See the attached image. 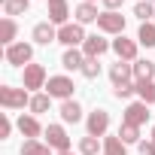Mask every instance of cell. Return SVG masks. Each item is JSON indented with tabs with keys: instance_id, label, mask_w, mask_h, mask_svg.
<instances>
[{
	"instance_id": "40",
	"label": "cell",
	"mask_w": 155,
	"mask_h": 155,
	"mask_svg": "<svg viewBox=\"0 0 155 155\" xmlns=\"http://www.w3.org/2000/svg\"><path fill=\"white\" fill-rule=\"evenodd\" d=\"M152 21H155V18H152Z\"/></svg>"
},
{
	"instance_id": "38",
	"label": "cell",
	"mask_w": 155,
	"mask_h": 155,
	"mask_svg": "<svg viewBox=\"0 0 155 155\" xmlns=\"http://www.w3.org/2000/svg\"><path fill=\"white\" fill-rule=\"evenodd\" d=\"M85 3H94V0H85Z\"/></svg>"
},
{
	"instance_id": "15",
	"label": "cell",
	"mask_w": 155,
	"mask_h": 155,
	"mask_svg": "<svg viewBox=\"0 0 155 155\" xmlns=\"http://www.w3.org/2000/svg\"><path fill=\"white\" fill-rule=\"evenodd\" d=\"M155 79V64L149 58H137L134 61V82H152Z\"/></svg>"
},
{
	"instance_id": "33",
	"label": "cell",
	"mask_w": 155,
	"mask_h": 155,
	"mask_svg": "<svg viewBox=\"0 0 155 155\" xmlns=\"http://www.w3.org/2000/svg\"><path fill=\"white\" fill-rule=\"evenodd\" d=\"M137 152L140 155H155V140H140L137 143Z\"/></svg>"
},
{
	"instance_id": "32",
	"label": "cell",
	"mask_w": 155,
	"mask_h": 155,
	"mask_svg": "<svg viewBox=\"0 0 155 155\" xmlns=\"http://www.w3.org/2000/svg\"><path fill=\"white\" fill-rule=\"evenodd\" d=\"M9 134H12V119L6 113H0V140H6Z\"/></svg>"
},
{
	"instance_id": "23",
	"label": "cell",
	"mask_w": 155,
	"mask_h": 155,
	"mask_svg": "<svg viewBox=\"0 0 155 155\" xmlns=\"http://www.w3.org/2000/svg\"><path fill=\"white\" fill-rule=\"evenodd\" d=\"M79 152H82V155H101V152H104V143H101V137H91V134H85V137L79 140Z\"/></svg>"
},
{
	"instance_id": "26",
	"label": "cell",
	"mask_w": 155,
	"mask_h": 155,
	"mask_svg": "<svg viewBox=\"0 0 155 155\" xmlns=\"http://www.w3.org/2000/svg\"><path fill=\"white\" fill-rule=\"evenodd\" d=\"M21 155H52V146H46L40 140H25L21 143Z\"/></svg>"
},
{
	"instance_id": "2",
	"label": "cell",
	"mask_w": 155,
	"mask_h": 155,
	"mask_svg": "<svg viewBox=\"0 0 155 155\" xmlns=\"http://www.w3.org/2000/svg\"><path fill=\"white\" fill-rule=\"evenodd\" d=\"M46 82H49V76H46V67L43 64H28L21 70V88L40 91V88H46Z\"/></svg>"
},
{
	"instance_id": "21",
	"label": "cell",
	"mask_w": 155,
	"mask_h": 155,
	"mask_svg": "<svg viewBox=\"0 0 155 155\" xmlns=\"http://www.w3.org/2000/svg\"><path fill=\"white\" fill-rule=\"evenodd\" d=\"M104 155H128V143H122L119 134L104 137Z\"/></svg>"
},
{
	"instance_id": "35",
	"label": "cell",
	"mask_w": 155,
	"mask_h": 155,
	"mask_svg": "<svg viewBox=\"0 0 155 155\" xmlns=\"http://www.w3.org/2000/svg\"><path fill=\"white\" fill-rule=\"evenodd\" d=\"M58 155H73V152H58Z\"/></svg>"
},
{
	"instance_id": "1",
	"label": "cell",
	"mask_w": 155,
	"mask_h": 155,
	"mask_svg": "<svg viewBox=\"0 0 155 155\" xmlns=\"http://www.w3.org/2000/svg\"><path fill=\"white\" fill-rule=\"evenodd\" d=\"M31 97L28 88H12V85H0V107L3 110H25L31 107Z\"/></svg>"
},
{
	"instance_id": "27",
	"label": "cell",
	"mask_w": 155,
	"mask_h": 155,
	"mask_svg": "<svg viewBox=\"0 0 155 155\" xmlns=\"http://www.w3.org/2000/svg\"><path fill=\"white\" fill-rule=\"evenodd\" d=\"M28 6H31V0H3V12H6V18L28 12Z\"/></svg>"
},
{
	"instance_id": "10",
	"label": "cell",
	"mask_w": 155,
	"mask_h": 155,
	"mask_svg": "<svg viewBox=\"0 0 155 155\" xmlns=\"http://www.w3.org/2000/svg\"><path fill=\"white\" fill-rule=\"evenodd\" d=\"M122 122H128V125H146L149 122V104H143V101H134V104H128L125 107V116H122Z\"/></svg>"
},
{
	"instance_id": "8",
	"label": "cell",
	"mask_w": 155,
	"mask_h": 155,
	"mask_svg": "<svg viewBox=\"0 0 155 155\" xmlns=\"http://www.w3.org/2000/svg\"><path fill=\"white\" fill-rule=\"evenodd\" d=\"M85 131H88L91 137H107V131H110V113H107V110H94V113H88V119H85Z\"/></svg>"
},
{
	"instance_id": "34",
	"label": "cell",
	"mask_w": 155,
	"mask_h": 155,
	"mask_svg": "<svg viewBox=\"0 0 155 155\" xmlns=\"http://www.w3.org/2000/svg\"><path fill=\"white\" fill-rule=\"evenodd\" d=\"M125 3V0H104V6H107V12H119V6Z\"/></svg>"
},
{
	"instance_id": "17",
	"label": "cell",
	"mask_w": 155,
	"mask_h": 155,
	"mask_svg": "<svg viewBox=\"0 0 155 155\" xmlns=\"http://www.w3.org/2000/svg\"><path fill=\"white\" fill-rule=\"evenodd\" d=\"M73 15H76V21H79V25H91V21H97V18H101L97 6H94V3H85V0L73 9Z\"/></svg>"
},
{
	"instance_id": "18",
	"label": "cell",
	"mask_w": 155,
	"mask_h": 155,
	"mask_svg": "<svg viewBox=\"0 0 155 155\" xmlns=\"http://www.w3.org/2000/svg\"><path fill=\"white\" fill-rule=\"evenodd\" d=\"M82 64H85L82 49H67V52L61 55V67H64V70H82Z\"/></svg>"
},
{
	"instance_id": "14",
	"label": "cell",
	"mask_w": 155,
	"mask_h": 155,
	"mask_svg": "<svg viewBox=\"0 0 155 155\" xmlns=\"http://www.w3.org/2000/svg\"><path fill=\"white\" fill-rule=\"evenodd\" d=\"M110 79H113V85H125V82H131V79H134V64H128V61H116V64H110Z\"/></svg>"
},
{
	"instance_id": "28",
	"label": "cell",
	"mask_w": 155,
	"mask_h": 155,
	"mask_svg": "<svg viewBox=\"0 0 155 155\" xmlns=\"http://www.w3.org/2000/svg\"><path fill=\"white\" fill-rule=\"evenodd\" d=\"M137 97L152 107V104H155V79H152V82H137Z\"/></svg>"
},
{
	"instance_id": "22",
	"label": "cell",
	"mask_w": 155,
	"mask_h": 155,
	"mask_svg": "<svg viewBox=\"0 0 155 155\" xmlns=\"http://www.w3.org/2000/svg\"><path fill=\"white\" fill-rule=\"evenodd\" d=\"M15 34H18L15 18H3V21H0V43H3V46H12L15 43Z\"/></svg>"
},
{
	"instance_id": "37",
	"label": "cell",
	"mask_w": 155,
	"mask_h": 155,
	"mask_svg": "<svg viewBox=\"0 0 155 155\" xmlns=\"http://www.w3.org/2000/svg\"><path fill=\"white\" fill-rule=\"evenodd\" d=\"M49 3H58V0H49Z\"/></svg>"
},
{
	"instance_id": "6",
	"label": "cell",
	"mask_w": 155,
	"mask_h": 155,
	"mask_svg": "<svg viewBox=\"0 0 155 155\" xmlns=\"http://www.w3.org/2000/svg\"><path fill=\"white\" fill-rule=\"evenodd\" d=\"M46 146H52V152H70V137L64 131V125H46Z\"/></svg>"
},
{
	"instance_id": "20",
	"label": "cell",
	"mask_w": 155,
	"mask_h": 155,
	"mask_svg": "<svg viewBox=\"0 0 155 155\" xmlns=\"http://www.w3.org/2000/svg\"><path fill=\"white\" fill-rule=\"evenodd\" d=\"M137 43L146 49H155V21H143L137 31Z\"/></svg>"
},
{
	"instance_id": "29",
	"label": "cell",
	"mask_w": 155,
	"mask_h": 155,
	"mask_svg": "<svg viewBox=\"0 0 155 155\" xmlns=\"http://www.w3.org/2000/svg\"><path fill=\"white\" fill-rule=\"evenodd\" d=\"M119 137H122V143H140V128H137V125H128V122H122V128H119Z\"/></svg>"
},
{
	"instance_id": "16",
	"label": "cell",
	"mask_w": 155,
	"mask_h": 155,
	"mask_svg": "<svg viewBox=\"0 0 155 155\" xmlns=\"http://www.w3.org/2000/svg\"><path fill=\"white\" fill-rule=\"evenodd\" d=\"M67 15H70V6H67V0L49 3V21H52L55 28H64V25H70V21H67Z\"/></svg>"
},
{
	"instance_id": "36",
	"label": "cell",
	"mask_w": 155,
	"mask_h": 155,
	"mask_svg": "<svg viewBox=\"0 0 155 155\" xmlns=\"http://www.w3.org/2000/svg\"><path fill=\"white\" fill-rule=\"evenodd\" d=\"M152 140H155V125H152Z\"/></svg>"
},
{
	"instance_id": "13",
	"label": "cell",
	"mask_w": 155,
	"mask_h": 155,
	"mask_svg": "<svg viewBox=\"0 0 155 155\" xmlns=\"http://www.w3.org/2000/svg\"><path fill=\"white\" fill-rule=\"evenodd\" d=\"M107 49H113V43L104 40V37H97V34H91V37L82 43V55H85V58H101Z\"/></svg>"
},
{
	"instance_id": "4",
	"label": "cell",
	"mask_w": 155,
	"mask_h": 155,
	"mask_svg": "<svg viewBox=\"0 0 155 155\" xmlns=\"http://www.w3.org/2000/svg\"><path fill=\"white\" fill-rule=\"evenodd\" d=\"M85 40H88V34H85V28H82L79 21H70V25L58 28V43H64L67 49H76V46H82Z\"/></svg>"
},
{
	"instance_id": "19",
	"label": "cell",
	"mask_w": 155,
	"mask_h": 155,
	"mask_svg": "<svg viewBox=\"0 0 155 155\" xmlns=\"http://www.w3.org/2000/svg\"><path fill=\"white\" fill-rule=\"evenodd\" d=\"M61 119H64L67 125H76V122L82 119V107L76 104L73 97H70V101H64V104H61Z\"/></svg>"
},
{
	"instance_id": "12",
	"label": "cell",
	"mask_w": 155,
	"mask_h": 155,
	"mask_svg": "<svg viewBox=\"0 0 155 155\" xmlns=\"http://www.w3.org/2000/svg\"><path fill=\"white\" fill-rule=\"evenodd\" d=\"M15 128H18V131H21V134H25L28 140H37L40 134H46V128L40 125V119H37V116H25V113L18 116V122H15Z\"/></svg>"
},
{
	"instance_id": "5",
	"label": "cell",
	"mask_w": 155,
	"mask_h": 155,
	"mask_svg": "<svg viewBox=\"0 0 155 155\" xmlns=\"http://www.w3.org/2000/svg\"><path fill=\"white\" fill-rule=\"evenodd\" d=\"M73 88H76V85H73L70 76H49V82H46V94H49V97H58L61 104L73 97Z\"/></svg>"
},
{
	"instance_id": "25",
	"label": "cell",
	"mask_w": 155,
	"mask_h": 155,
	"mask_svg": "<svg viewBox=\"0 0 155 155\" xmlns=\"http://www.w3.org/2000/svg\"><path fill=\"white\" fill-rule=\"evenodd\" d=\"M52 107V97L46 94V91H37L34 97H31V116H40V113H46Z\"/></svg>"
},
{
	"instance_id": "31",
	"label": "cell",
	"mask_w": 155,
	"mask_h": 155,
	"mask_svg": "<svg viewBox=\"0 0 155 155\" xmlns=\"http://www.w3.org/2000/svg\"><path fill=\"white\" fill-rule=\"evenodd\" d=\"M85 79H97L101 76V61L97 58H85V64H82V70H79Z\"/></svg>"
},
{
	"instance_id": "24",
	"label": "cell",
	"mask_w": 155,
	"mask_h": 155,
	"mask_svg": "<svg viewBox=\"0 0 155 155\" xmlns=\"http://www.w3.org/2000/svg\"><path fill=\"white\" fill-rule=\"evenodd\" d=\"M134 15L140 21H152L155 18V3H152V0H137V3H134Z\"/></svg>"
},
{
	"instance_id": "11",
	"label": "cell",
	"mask_w": 155,
	"mask_h": 155,
	"mask_svg": "<svg viewBox=\"0 0 155 155\" xmlns=\"http://www.w3.org/2000/svg\"><path fill=\"white\" fill-rule=\"evenodd\" d=\"M31 37H34L37 46H49V43H58V28L52 21H40V25H34Z\"/></svg>"
},
{
	"instance_id": "9",
	"label": "cell",
	"mask_w": 155,
	"mask_h": 155,
	"mask_svg": "<svg viewBox=\"0 0 155 155\" xmlns=\"http://www.w3.org/2000/svg\"><path fill=\"white\" fill-rule=\"evenodd\" d=\"M137 46H140V43H137V40H128L125 34L113 40V52H116V58H119V61H128V64L137 61Z\"/></svg>"
},
{
	"instance_id": "3",
	"label": "cell",
	"mask_w": 155,
	"mask_h": 155,
	"mask_svg": "<svg viewBox=\"0 0 155 155\" xmlns=\"http://www.w3.org/2000/svg\"><path fill=\"white\" fill-rule=\"evenodd\" d=\"M6 64L25 70L28 64H34V46L31 43H12V46H6Z\"/></svg>"
},
{
	"instance_id": "39",
	"label": "cell",
	"mask_w": 155,
	"mask_h": 155,
	"mask_svg": "<svg viewBox=\"0 0 155 155\" xmlns=\"http://www.w3.org/2000/svg\"><path fill=\"white\" fill-rule=\"evenodd\" d=\"M152 3H155V0H152Z\"/></svg>"
},
{
	"instance_id": "7",
	"label": "cell",
	"mask_w": 155,
	"mask_h": 155,
	"mask_svg": "<svg viewBox=\"0 0 155 155\" xmlns=\"http://www.w3.org/2000/svg\"><path fill=\"white\" fill-rule=\"evenodd\" d=\"M97 31H101V34H116V37H122V34H125V15H122V12H101Z\"/></svg>"
},
{
	"instance_id": "30",
	"label": "cell",
	"mask_w": 155,
	"mask_h": 155,
	"mask_svg": "<svg viewBox=\"0 0 155 155\" xmlns=\"http://www.w3.org/2000/svg\"><path fill=\"white\" fill-rule=\"evenodd\" d=\"M137 94V82H125V85H113V97L116 101H128Z\"/></svg>"
}]
</instances>
